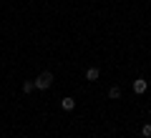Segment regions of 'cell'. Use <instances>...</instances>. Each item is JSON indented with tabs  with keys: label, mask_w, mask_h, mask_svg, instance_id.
Returning a JSON list of instances; mask_svg holds the SVG:
<instances>
[{
	"label": "cell",
	"mask_w": 151,
	"mask_h": 138,
	"mask_svg": "<svg viewBox=\"0 0 151 138\" xmlns=\"http://www.w3.org/2000/svg\"><path fill=\"white\" fill-rule=\"evenodd\" d=\"M50 85H53V73H48V70L35 78V90H48Z\"/></svg>",
	"instance_id": "6da1fadb"
},
{
	"label": "cell",
	"mask_w": 151,
	"mask_h": 138,
	"mask_svg": "<svg viewBox=\"0 0 151 138\" xmlns=\"http://www.w3.org/2000/svg\"><path fill=\"white\" fill-rule=\"evenodd\" d=\"M146 88H149V83H146L144 78H136L134 80V93H139V96H141V93H146Z\"/></svg>",
	"instance_id": "7a4b0ae2"
},
{
	"label": "cell",
	"mask_w": 151,
	"mask_h": 138,
	"mask_svg": "<svg viewBox=\"0 0 151 138\" xmlns=\"http://www.w3.org/2000/svg\"><path fill=\"white\" fill-rule=\"evenodd\" d=\"M60 106H63V111H73V108H76V101H73L70 96H65L63 101H60Z\"/></svg>",
	"instance_id": "3957f363"
},
{
	"label": "cell",
	"mask_w": 151,
	"mask_h": 138,
	"mask_svg": "<svg viewBox=\"0 0 151 138\" xmlns=\"http://www.w3.org/2000/svg\"><path fill=\"white\" fill-rule=\"evenodd\" d=\"M108 98H113V101L121 98V88H119V85H111V88H108Z\"/></svg>",
	"instance_id": "277c9868"
},
{
	"label": "cell",
	"mask_w": 151,
	"mask_h": 138,
	"mask_svg": "<svg viewBox=\"0 0 151 138\" xmlns=\"http://www.w3.org/2000/svg\"><path fill=\"white\" fill-rule=\"evenodd\" d=\"M98 75H101V73H98V68H88L86 70V80H98Z\"/></svg>",
	"instance_id": "5b68a950"
},
{
	"label": "cell",
	"mask_w": 151,
	"mask_h": 138,
	"mask_svg": "<svg viewBox=\"0 0 151 138\" xmlns=\"http://www.w3.org/2000/svg\"><path fill=\"white\" fill-rule=\"evenodd\" d=\"M23 90H25V93H33V90H35V80H25V83H23Z\"/></svg>",
	"instance_id": "8992f818"
},
{
	"label": "cell",
	"mask_w": 151,
	"mask_h": 138,
	"mask_svg": "<svg viewBox=\"0 0 151 138\" xmlns=\"http://www.w3.org/2000/svg\"><path fill=\"white\" fill-rule=\"evenodd\" d=\"M141 136H144V138H151V123H146V126L141 128Z\"/></svg>",
	"instance_id": "52a82bcc"
},
{
	"label": "cell",
	"mask_w": 151,
	"mask_h": 138,
	"mask_svg": "<svg viewBox=\"0 0 151 138\" xmlns=\"http://www.w3.org/2000/svg\"><path fill=\"white\" fill-rule=\"evenodd\" d=\"M149 116H151V108H149Z\"/></svg>",
	"instance_id": "ba28073f"
}]
</instances>
